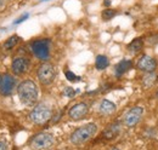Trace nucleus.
I'll list each match as a JSON object with an SVG mask.
<instances>
[{
  "instance_id": "nucleus-1",
  "label": "nucleus",
  "mask_w": 158,
  "mask_h": 150,
  "mask_svg": "<svg viewBox=\"0 0 158 150\" xmlns=\"http://www.w3.org/2000/svg\"><path fill=\"white\" fill-rule=\"evenodd\" d=\"M17 96L20 98L21 103L26 105H34L39 96V91H38L35 82L32 80L22 81L17 87Z\"/></svg>"
},
{
  "instance_id": "nucleus-2",
  "label": "nucleus",
  "mask_w": 158,
  "mask_h": 150,
  "mask_svg": "<svg viewBox=\"0 0 158 150\" xmlns=\"http://www.w3.org/2000/svg\"><path fill=\"white\" fill-rule=\"evenodd\" d=\"M98 132V125L96 124H86L81 127L72 132L69 140L74 145H81L86 143L89 139H91Z\"/></svg>"
},
{
  "instance_id": "nucleus-3",
  "label": "nucleus",
  "mask_w": 158,
  "mask_h": 150,
  "mask_svg": "<svg viewBox=\"0 0 158 150\" xmlns=\"http://www.w3.org/2000/svg\"><path fill=\"white\" fill-rule=\"evenodd\" d=\"M52 117V109L45 103L37 104L29 112V119L35 125H44Z\"/></svg>"
},
{
  "instance_id": "nucleus-4",
  "label": "nucleus",
  "mask_w": 158,
  "mask_h": 150,
  "mask_svg": "<svg viewBox=\"0 0 158 150\" xmlns=\"http://www.w3.org/2000/svg\"><path fill=\"white\" fill-rule=\"evenodd\" d=\"M33 55L40 61H48L50 58V41L48 39L35 40L31 44Z\"/></svg>"
},
{
  "instance_id": "nucleus-5",
  "label": "nucleus",
  "mask_w": 158,
  "mask_h": 150,
  "mask_svg": "<svg viewBox=\"0 0 158 150\" xmlns=\"http://www.w3.org/2000/svg\"><path fill=\"white\" fill-rule=\"evenodd\" d=\"M54 136L51 133H38L31 140V147L34 150H48L54 145Z\"/></svg>"
},
{
  "instance_id": "nucleus-6",
  "label": "nucleus",
  "mask_w": 158,
  "mask_h": 150,
  "mask_svg": "<svg viewBox=\"0 0 158 150\" xmlns=\"http://www.w3.org/2000/svg\"><path fill=\"white\" fill-rule=\"evenodd\" d=\"M38 80L40 81L41 85H50L54 82L55 77H56V69L52 64L45 62L43 64H40L37 72Z\"/></svg>"
},
{
  "instance_id": "nucleus-7",
  "label": "nucleus",
  "mask_w": 158,
  "mask_h": 150,
  "mask_svg": "<svg viewBox=\"0 0 158 150\" xmlns=\"http://www.w3.org/2000/svg\"><path fill=\"white\" fill-rule=\"evenodd\" d=\"M143 114V108L142 107H133L129 109L127 114L123 117V124L127 127H134L138 125V122L141 120V116Z\"/></svg>"
},
{
  "instance_id": "nucleus-8",
  "label": "nucleus",
  "mask_w": 158,
  "mask_h": 150,
  "mask_svg": "<svg viewBox=\"0 0 158 150\" xmlns=\"http://www.w3.org/2000/svg\"><path fill=\"white\" fill-rule=\"evenodd\" d=\"M31 67V62L26 57H16L11 63V70L15 75H23L28 72Z\"/></svg>"
},
{
  "instance_id": "nucleus-9",
  "label": "nucleus",
  "mask_w": 158,
  "mask_h": 150,
  "mask_svg": "<svg viewBox=\"0 0 158 150\" xmlns=\"http://www.w3.org/2000/svg\"><path fill=\"white\" fill-rule=\"evenodd\" d=\"M16 85V80L12 75L4 74L1 75L0 81V94L1 96H10L14 91V87Z\"/></svg>"
},
{
  "instance_id": "nucleus-10",
  "label": "nucleus",
  "mask_w": 158,
  "mask_h": 150,
  "mask_svg": "<svg viewBox=\"0 0 158 150\" xmlns=\"http://www.w3.org/2000/svg\"><path fill=\"white\" fill-rule=\"evenodd\" d=\"M88 112H89V107H88V104L80 102V103L74 104V105L68 110V116H69L72 120L78 121V120L84 119V117L88 115Z\"/></svg>"
},
{
  "instance_id": "nucleus-11",
  "label": "nucleus",
  "mask_w": 158,
  "mask_h": 150,
  "mask_svg": "<svg viewBox=\"0 0 158 150\" xmlns=\"http://www.w3.org/2000/svg\"><path fill=\"white\" fill-rule=\"evenodd\" d=\"M138 68L140 70L145 72V73H152L155 72V69L157 68V62L156 59H153L152 57L147 56H142L138 62Z\"/></svg>"
},
{
  "instance_id": "nucleus-12",
  "label": "nucleus",
  "mask_w": 158,
  "mask_h": 150,
  "mask_svg": "<svg viewBox=\"0 0 158 150\" xmlns=\"http://www.w3.org/2000/svg\"><path fill=\"white\" fill-rule=\"evenodd\" d=\"M116 109H117L116 104L108 99H102L99 105V112L102 115H111L116 112Z\"/></svg>"
},
{
  "instance_id": "nucleus-13",
  "label": "nucleus",
  "mask_w": 158,
  "mask_h": 150,
  "mask_svg": "<svg viewBox=\"0 0 158 150\" xmlns=\"http://www.w3.org/2000/svg\"><path fill=\"white\" fill-rule=\"evenodd\" d=\"M131 67H133L131 61L123 59V61L119 62L118 64H117V67H116V74H117V76H120V75H123L124 73H127L128 70H130Z\"/></svg>"
},
{
  "instance_id": "nucleus-14",
  "label": "nucleus",
  "mask_w": 158,
  "mask_h": 150,
  "mask_svg": "<svg viewBox=\"0 0 158 150\" xmlns=\"http://www.w3.org/2000/svg\"><path fill=\"white\" fill-rule=\"evenodd\" d=\"M119 130H120V126H119L118 122L112 124V125H110V126L103 131V137H105L106 139H112V138H114L119 133Z\"/></svg>"
},
{
  "instance_id": "nucleus-15",
  "label": "nucleus",
  "mask_w": 158,
  "mask_h": 150,
  "mask_svg": "<svg viewBox=\"0 0 158 150\" xmlns=\"http://www.w3.org/2000/svg\"><path fill=\"white\" fill-rule=\"evenodd\" d=\"M142 46H143L142 39L136 38V39H134V40L128 45V50H129V52H131V53H138V52H140V51L142 50Z\"/></svg>"
},
{
  "instance_id": "nucleus-16",
  "label": "nucleus",
  "mask_w": 158,
  "mask_h": 150,
  "mask_svg": "<svg viewBox=\"0 0 158 150\" xmlns=\"http://www.w3.org/2000/svg\"><path fill=\"white\" fill-rule=\"evenodd\" d=\"M108 65H110V61H108L107 56L99 55V56L96 57V59H95V67H96L98 70H105Z\"/></svg>"
},
{
  "instance_id": "nucleus-17",
  "label": "nucleus",
  "mask_w": 158,
  "mask_h": 150,
  "mask_svg": "<svg viewBox=\"0 0 158 150\" xmlns=\"http://www.w3.org/2000/svg\"><path fill=\"white\" fill-rule=\"evenodd\" d=\"M19 41H20V37L19 35H12V37H10L2 44V47L5 50H12L19 44Z\"/></svg>"
},
{
  "instance_id": "nucleus-18",
  "label": "nucleus",
  "mask_w": 158,
  "mask_h": 150,
  "mask_svg": "<svg viewBox=\"0 0 158 150\" xmlns=\"http://www.w3.org/2000/svg\"><path fill=\"white\" fill-rule=\"evenodd\" d=\"M156 79H157V76H156V74L153 72L152 73H147V75L143 77V85L146 87H150V86H152L155 84Z\"/></svg>"
},
{
  "instance_id": "nucleus-19",
  "label": "nucleus",
  "mask_w": 158,
  "mask_h": 150,
  "mask_svg": "<svg viewBox=\"0 0 158 150\" xmlns=\"http://www.w3.org/2000/svg\"><path fill=\"white\" fill-rule=\"evenodd\" d=\"M116 15H117V11H116V10L106 9V10L102 11V19H103V21H110V19L113 18Z\"/></svg>"
},
{
  "instance_id": "nucleus-20",
  "label": "nucleus",
  "mask_w": 158,
  "mask_h": 150,
  "mask_svg": "<svg viewBox=\"0 0 158 150\" xmlns=\"http://www.w3.org/2000/svg\"><path fill=\"white\" fill-rule=\"evenodd\" d=\"M64 76H66V79H67L68 81H71V82H78V81L81 80L80 76L76 75L73 72H71V70H64Z\"/></svg>"
},
{
  "instance_id": "nucleus-21",
  "label": "nucleus",
  "mask_w": 158,
  "mask_h": 150,
  "mask_svg": "<svg viewBox=\"0 0 158 150\" xmlns=\"http://www.w3.org/2000/svg\"><path fill=\"white\" fill-rule=\"evenodd\" d=\"M77 93H78V91H76V90L72 89V87H66V89L63 90V94H64L66 97H68V98H73Z\"/></svg>"
},
{
  "instance_id": "nucleus-22",
  "label": "nucleus",
  "mask_w": 158,
  "mask_h": 150,
  "mask_svg": "<svg viewBox=\"0 0 158 150\" xmlns=\"http://www.w3.org/2000/svg\"><path fill=\"white\" fill-rule=\"evenodd\" d=\"M146 42L148 45H157L158 44V34H153L151 37H148L146 39Z\"/></svg>"
},
{
  "instance_id": "nucleus-23",
  "label": "nucleus",
  "mask_w": 158,
  "mask_h": 150,
  "mask_svg": "<svg viewBox=\"0 0 158 150\" xmlns=\"http://www.w3.org/2000/svg\"><path fill=\"white\" fill-rule=\"evenodd\" d=\"M28 17H29V14H24V15H22V16H20L19 18L16 19V21L14 22V24H20V23H22V22H24Z\"/></svg>"
},
{
  "instance_id": "nucleus-24",
  "label": "nucleus",
  "mask_w": 158,
  "mask_h": 150,
  "mask_svg": "<svg viewBox=\"0 0 158 150\" xmlns=\"http://www.w3.org/2000/svg\"><path fill=\"white\" fill-rule=\"evenodd\" d=\"M7 149H9L7 142H6V140H2V139H0V150H7Z\"/></svg>"
},
{
  "instance_id": "nucleus-25",
  "label": "nucleus",
  "mask_w": 158,
  "mask_h": 150,
  "mask_svg": "<svg viewBox=\"0 0 158 150\" xmlns=\"http://www.w3.org/2000/svg\"><path fill=\"white\" fill-rule=\"evenodd\" d=\"M7 2H9V0H0V11L7 6Z\"/></svg>"
},
{
  "instance_id": "nucleus-26",
  "label": "nucleus",
  "mask_w": 158,
  "mask_h": 150,
  "mask_svg": "<svg viewBox=\"0 0 158 150\" xmlns=\"http://www.w3.org/2000/svg\"><path fill=\"white\" fill-rule=\"evenodd\" d=\"M103 4H105L106 6H108V5L111 4V1H110V0H105V2H103Z\"/></svg>"
},
{
  "instance_id": "nucleus-27",
  "label": "nucleus",
  "mask_w": 158,
  "mask_h": 150,
  "mask_svg": "<svg viewBox=\"0 0 158 150\" xmlns=\"http://www.w3.org/2000/svg\"><path fill=\"white\" fill-rule=\"evenodd\" d=\"M46 1H50V0H40V2H46Z\"/></svg>"
},
{
  "instance_id": "nucleus-28",
  "label": "nucleus",
  "mask_w": 158,
  "mask_h": 150,
  "mask_svg": "<svg viewBox=\"0 0 158 150\" xmlns=\"http://www.w3.org/2000/svg\"><path fill=\"white\" fill-rule=\"evenodd\" d=\"M110 150H119V149H117V148H112V149H110Z\"/></svg>"
},
{
  "instance_id": "nucleus-29",
  "label": "nucleus",
  "mask_w": 158,
  "mask_h": 150,
  "mask_svg": "<svg viewBox=\"0 0 158 150\" xmlns=\"http://www.w3.org/2000/svg\"><path fill=\"white\" fill-rule=\"evenodd\" d=\"M156 97H157V98H158V91H157V93H156Z\"/></svg>"
},
{
  "instance_id": "nucleus-30",
  "label": "nucleus",
  "mask_w": 158,
  "mask_h": 150,
  "mask_svg": "<svg viewBox=\"0 0 158 150\" xmlns=\"http://www.w3.org/2000/svg\"><path fill=\"white\" fill-rule=\"evenodd\" d=\"M0 81H1V74H0Z\"/></svg>"
},
{
  "instance_id": "nucleus-31",
  "label": "nucleus",
  "mask_w": 158,
  "mask_h": 150,
  "mask_svg": "<svg viewBox=\"0 0 158 150\" xmlns=\"http://www.w3.org/2000/svg\"><path fill=\"white\" fill-rule=\"evenodd\" d=\"M157 126H158V122H157Z\"/></svg>"
}]
</instances>
